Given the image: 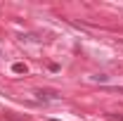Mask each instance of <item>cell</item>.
Listing matches in <instances>:
<instances>
[{
    "label": "cell",
    "mask_w": 123,
    "mask_h": 121,
    "mask_svg": "<svg viewBox=\"0 0 123 121\" xmlns=\"http://www.w3.org/2000/svg\"><path fill=\"white\" fill-rule=\"evenodd\" d=\"M38 97H45V100H55L57 95H55L52 90H38Z\"/></svg>",
    "instance_id": "6da1fadb"
},
{
    "label": "cell",
    "mask_w": 123,
    "mask_h": 121,
    "mask_svg": "<svg viewBox=\"0 0 123 121\" xmlns=\"http://www.w3.org/2000/svg\"><path fill=\"white\" fill-rule=\"evenodd\" d=\"M12 69H14V74H26V64H21V62H17Z\"/></svg>",
    "instance_id": "7a4b0ae2"
}]
</instances>
